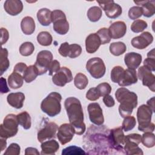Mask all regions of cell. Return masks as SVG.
<instances>
[{
  "label": "cell",
  "mask_w": 155,
  "mask_h": 155,
  "mask_svg": "<svg viewBox=\"0 0 155 155\" xmlns=\"http://www.w3.org/2000/svg\"><path fill=\"white\" fill-rule=\"evenodd\" d=\"M64 106L70 124L74 130V133L78 135L83 134L86 127L84 122V113L80 101L74 97H68L65 101Z\"/></svg>",
  "instance_id": "obj_1"
},
{
  "label": "cell",
  "mask_w": 155,
  "mask_h": 155,
  "mask_svg": "<svg viewBox=\"0 0 155 155\" xmlns=\"http://www.w3.org/2000/svg\"><path fill=\"white\" fill-rule=\"evenodd\" d=\"M115 97L120 103L119 112L122 117H125L132 114L133 110L137 105V94L126 88L121 87L115 92Z\"/></svg>",
  "instance_id": "obj_2"
},
{
  "label": "cell",
  "mask_w": 155,
  "mask_h": 155,
  "mask_svg": "<svg viewBox=\"0 0 155 155\" xmlns=\"http://www.w3.org/2000/svg\"><path fill=\"white\" fill-rule=\"evenodd\" d=\"M61 100L62 96L59 93L51 92L42 100L41 108L48 116L54 117L61 112Z\"/></svg>",
  "instance_id": "obj_3"
},
{
  "label": "cell",
  "mask_w": 155,
  "mask_h": 155,
  "mask_svg": "<svg viewBox=\"0 0 155 155\" xmlns=\"http://www.w3.org/2000/svg\"><path fill=\"white\" fill-rule=\"evenodd\" d=\"M153 111L145 104L139 107L137 111V120L139 124L138 130L142 132H153L154 124L152 123L151 116Z\"/></svg>",
  "instance_id": "obj_4"
},
{
  "label": "cell",
  "mask_w": 155,
  "mask_h": 155,
  "mask_svg": "<svg viewBox=\"0 0 155 155\" xmlns=\"http://www.w3.org/2000/svg\"><path fill=\"white\" fill-rule=\"evenodd\" d=\"M18 125L17 115L7 114L0 125V137L7 139L15 136L18 131Z\"/></svg>",
  "instance_id": "obj_5"
},
{
  "label": "cell",
  "mask_w": 155,
  "mask_h": 155,
  "mask_svg": "<svg viewBox=\"0 0 155 155\" xmlns=\"http://www.w3.org/2000/svg\"><path fill=\"white\" fill-rule=\"evenodd\" d=\"M51 22L53 24V30L58 34L64 35L68 31L69 23L62 10H54L51 12Z\"/></svg>",
  "instance_id": "obj_6"
},
{
  "label": "cell",
  "mask_w": 155,
  "mask_h": 155,
  "mask_svg": "<svg viewBox=\"0 0 155 155\" xmlns=\"http://www.w3.org/2000/svg\"><path fill=\"white\" fill-rule=\"evenodd\" d=\"M86 69L94 79H100L105 73L106 67L103 60L100 58H92L86 64Z\"/></svg>",
  "instance_id": "obj_7"
},
{
  "label": "cell",
  "mask_w": 155,
  "mask_h": 155,
  "mask_svg": "<svg viewBox=\"0 0 155 155\" xmlns=\"http://www.w3.org/2000/svg\"><path fill=\"white\" fill-rule=\"evenodd\" d=\"M53 58V54L48 50H42L38 53L35 66L38 70L39 75L45 74L48 71Z\"/></svg>",
  "instance_id": "obj_8"
},
{
  "label": "cell",
  "mask_w": 155,
  "mask_h": 155,
  "mask_svg": "<svg viewBox=\"0 0 155 155\" xmlns=\"http://www.w3.org/2000/svg\"><path fill=\"white\" fill-rule=\"evenodd\" d=\"M102 9L105 12L106 16L111 19L119 17L122 13V7L114 2V1H97Z\"/></svg>",
  "instance_id": "obj_9"
},
{
  "label": "cell",
  "mask_w": 155,
  "mask_h": 155,
  "mask_svg": "<svg viewBox=\"0 0 155 155\" xmlns=\"http://www.w3.org/2000/svg\"><path fill=\"white\" fill-rule=\"evenodd\" d=\"M137 78L142 81L143 86H147L152 91H155V76L148 68L141 66L138 68Z\"/></svg>",
  "instance_id": "obj_10"
},
{
  "label": "cell",
  "mask_w": 155,
  "mask_h": 155,
  "mask_svg": "<svg viewBox=\"0 0 155 155\" xmlns=\"http://www.w3.org/2000/svg\"><path fill=\"white\" fill-rule=\"evenodd\" d=\"M124 134L121 127H117L110 130L108 134L110 143L112 148L116 150H122V145H124Z\"/></svg>",
  "instance_id": "obj_11"
},
{
  "label": "cell",
  "mask_w": 155,
  "mask_h": 155,
  "mask_svg": "<svg viewBox=\"0 0 155 155\" xmlns=\"http://www.w3.org/2000/svg\"><path fill=\"white\" fill-rule=\"evenodd\" d=\"M90 121L96 125H102L104 122L102 110L97 102L90 103L87 107Z\"/></svg>",
  "instance_id": "obj_12"
},
{
  "label": "cell",
  "mask_w": 155,
  "mask_h": 155,
  "mask_svg": "<svg viewBox=\"0 0 155 155\" xmlns=\"http://www.w3.org/2000/svg\"><path fill=\"white\" fill-rule=\"evenodd\" d=\"M73 80V75L71 70L66 67H61L52 77L53 84L57 86L64 87L66 84Z\"/></svg>",
  "instance_id": "obj_13"
},
{
  "label": "cell",
  "mask_w": 155,
  "mask_h": 155,
  "mask_svg": "<svg viewBox=\"0 0 155 155\" xmlns=\"http://www.w3.org/2000/svg\"><path fill=\"white\" fill-rule=\"evenodd\" d=\"M74 130L70 124H63L58 128L57 137L62 145L70 142L74 136Z\"/></svg>",
  "instance_id": "obj_14"
},
{
  "label": "cell",
  "mask_w": 155,
  "mask_h": 155,
  "mask_svg": "<svg viewBox=\"0 0 155 155\" xmlns=\"http://www.w3.org/2000/svg\"><path fill=\"white\" fill-rule=\"evenodd\" d=\"M58 130V125L54 122H48L44 127L38 132L37 138L39 142H43L47 139L54 138Z\"/></svg>",
  "instance_id": "obj_15"
},
{
  "label": "cell",
  "mask_w": 155,
  "mask_h": 155,
  "mask_svg": "<svg viewBox=\"0 0 155 155\" xmlns=\"http://www.w3.org/2000/svg\"><path fill=\"white\" fill-rule=\"evenodd\" d=\"M153 41V35L148 31H145L139 36L133 38L131 40V45L137 49L142 50L150 45Z\"/></svg>",
  "instance_id": "obj_16"
},
{
  "label": "cell",
  "mask_w": 155,
  "mask_h": 155,
  "mask_svg": "<svg viewBox=\"0 0 155 155\" xmlns=\"http://www.w3.org/2000/svg\"><path fill=\"white\" fill-rule=\"evenodd\" d=\"M111 38L117 39L125 36L127 31V26L123 21H116L113 22L108 28Z\"/></svg>",
  "instance_id": "obj_17"
},
{
  "label": "cell",
  "mask_w": 155,
  "mask_h": 155,
  "mask_svg": "<svg viewBox=\"0 0 155 155\" xmlns=\"http://www.w3.org/2000/svg\"><path fill=\"white\" fill-rule=\"evenodd\" d=\"M5 11L11 16H16L23 9V4L19 0H7L4 4Z\"/></svg>",
  "instance_id": "obj_18"
},
{
  "label": "cell",
  "mask_w": 155,
  "mask_h": 155,
  "mask_svg": "<svg viewBox=\"0 0 155 155\" xmlns=\"http://www.w3.org/2000/svg\"><path fill=\"white\" fill-rule=\"evenodd\" d=\"M142 60V55L136 52H129L124 56V62L128 68L136 70L137 68Z\"/></svg>",
  "instance_id": "obj_19"
},
{
  "label": "cell",
  "mask_w": 155,
  "mask_h": 155,
  "mask_svg": "<svg viewBox=\"0 0 155 155\" xmlns=\"http://www.w3.org/2000/svg\"><path fill=\"white\" fill-rule=\"evenodd\" d=\"M101 45V40L96 33L90 34L85 39V49L88 53L96 52Z\"/></svg>",
  "instance_id": "obj_20"
},
{
  "label": "cell",
  "mask_w": 155,
  "mask_h": 155,
  "mask_svg": "<svg viewBox=\"0 0 155 155\" xmlns=\"http://www.w3.org/2000/svg\"><path fill=\"white\" fill-rule=\"evenodd\" d=\"M137 82V76L136 70L127 68L124 70L122 79L118 84L120 87L131 85Z\"/></svg>",
  "instance_id": "obj_21"
},
{
  "label": "cell",
  "mask_w": 155,
  "mask_h": 155,
  "mask_svg": "<svg viewBox=\"0 0 155 155\" xmlns=\"http://www.w3.org/2000/svg\"><path fill=\"white\" fill-rule=\"evenodd\" d=\"M137 5H140L142 10V15L147 18H150L154 15L155 13V1H134Z\"/></svg>",
  "instance_id": "obj_22"
},
{
  "label": "cell",
  "mask_w": 155,
  "mask_h": 155,
  "mask_svg": "<svg viewBox=\"0 0 155 155\" xmlns=\"http://www.w3.org/2000/svg\"><path fill=\"white\" fill-rule=\"evenodd\" d=\"M24 100L25 95L22 92L11 93L7 97L8 104L16 109H20L23 107Z\"/></svg>",
  "instance_id": "obj_23"
},
{
  "label": "cell",
  "mask_w": 155,
  "mask_h": 155,
  "mask_svg": "<svg viewBox=\"0 0 155 155\" xmlns=\"http://www.w3.org/2000/svg\"><path fill=\"white\" fill-rule=\"evenodd\" d=\"M41 154L53 155L59 150V145L56 140H50L42 142Z\"/></svg>",
  "instance_id": "obj_24"
},
{
  "label": "cell",
  "mask_w": 155,
  "mask_h": 155,
  "mask_svg": "<svg viewBox=\"0 0 155 155\" xmlns=\"http://www.w3.org/2000/svg\"><path fill=\"white\" fill-rule=\"evenodd\" d=\"M35 22L33 18L30 16L24 17L21 22L22 31L26 35H31L35 30Z\"/></svg>",
  "instance_id": "obj_25"
},
{
  "label": "cell",
  "mask_w": 155,
  "mask_h": 155,
  "mask_svg": "<svg viewBox=\"0 0 155 155\" xmlns=\"http://www.w3.org/2000/svg\"><path fill=\"white\" fill-rule=\"evenodd\" d=\"M39 22L43 26H48L51 22V12L47 8H42L37 12Z\"/></svg>",
  "instance_id": "obj_26"
},
{
  "label": "cell",
  "mask_w": 155,
  "mask_h": 155,
  "mask_svg": "<svg viewBox=\"0 0 155 155\" xmlns=\"http://www.w3.org/2000/svg\"><path fill=\"white\" fill-rule=\"evenodd\" d=\"M8 84L12 89L21 88L24 83L23 76L16 72L13 71L8 78Z\"/></svg>",
  "instance_id": "obj_27"
},
{
  "label": "cell",
  "mask_w": 155,
  "mask_h": 155,
  "mask_svg": "<svg viewBox=\"0 0 155 155\" xmlns=\"http://www.w3.org/2000/svg\"><path fill=\"white\" fill-rule=\"evenodd\" d=\"M139 144L131 142L124 141V150L127 154H143V153L140 148L138 146Z\"/></svg>",
  "instance_id": "obj_28"
},
{
  "label": "cell",
  "mask_w": 155,
  "mask_h": 155,
  "mask_svg": "<svg viewBox=\"0 0 155 155\" xmlns=\"http://www.w3.org/2000/svg\"><path fill=\"white\" fill-rule=\"evenodd\" d=\"M38 75V70L35 65H31L27 68L22 76L27 83H30L33 81Z\"/></svg>",
  "instance_id": "obj_29"
},
{
  "label": "cell",
  "mask_w": 155,
  "mask_h": 155,
  "mask_svg": "<svg viewBox=\"0 0 155 155\" xmlns=\"http://www.w3.org/2000/svg\"><path fill=\"white\" fill-rule=\"evenodd\" d=\"M109 50L113 55L118 56L124 54L126 51L127 47L122 42H113L110 45Z\"/></svg>",
  "instance_id": "obj_30"
},
{
  "label": "cell",
  "mask_w": 155,
  "mask_h": 155,
  "mask_svg": "<svg viewBox=\"0 0 155 155\" xmlns=\"http://www.w3.org/2000/svg\"><path fill=\"white\" fill-rule=\"evenodd\" d=\"M18 123L25 130H28L31 126V117L27 111H23L17 115Z\"/></svg>",
  "instance_id": "obj_31"
},
{
  "label": "cell",
  "mask_w": 155,
  "mask_h": 155,
  "mask_svg": "<svg viewBox=\"0 0 155 155\" xmlns=\"http://www.w3.org/2000/svg\"><path fill=\"white\" fill-rule=\"evenodd\" d=\"M10 62L8 59V50L5 48H1L0 56V72L2 75L9 67Z\"/></svg>",
  "instance_id": "obj_32"
},
{
  "label": "cell",
  "mask_w": 155,
  "mask_h": 155,
  "mask_svg": "<svg viewBox=\"0 0 155 155\" xmlns=\"http://www.w3.org/2000/svg\"><path fill=\"white\" fill-rule=\"evenodd\" d=\"M102 15V9L97 6L90 7L87 12V17L91 22L98 21Z\"/></svg>",
  "instance_id": "obj_33"
},
{
  "label": "cell",
  "mask_w": 155,
  "mask_h": 155,
  "mask_svg": "<svg viewBox=\"0 0 155 155\" xmlns=\"http://www.w3.org/2000/svg\"><path fill=\"white\" fill-rule=\"evenodd\" d=\"M38 42L42 46L50 45L53 41V38L51 34L46 31H41L37 36Z\"/></svg>",
  "instance_id": "obj_34"
},
{
  "label": "cell",
  "mask_w": 155,
  "mask_h": 155,
  "mask_svg": "<svg viewBox=\"0 0 155 155\" xmlns=\"http://www.w3.org/2000/svg\"><path fill=\"white\" fill-rule=\"evenodd\" d=\"M88 83L87 77L82 73H78L74 78V84L75 87L79 89L83 90L86 88Z\"/></svg>",
  "instance_id": "obj_35"
},
{
  "label": "cell",
  "mask_w": 155,
  "mask_h": 155,
  "mask_svg": "<svg viewBox=\"0 0 155 155\" xmlns=\"http://www.w3.org/2000/svg\"><path fill=\"white\" fill-rule=\"evenodd\" d=\"M124 70V68L121 66L114 67L111 71V80L114 83L119 84L122 79Z\"/></svg>",
  "instance_id": "obj_36"
},
{
  "label": "cell",
  "mask_w": 155,
  "mask_h": 155,
  "mask_svg": "<svg viewBox=\"0 0 155 155\" xmlns=\"http://www.w3.org/2000/svg\"><path fill=\"white\" fill-rule=\"evenodd\" d=\"M141 142L147 148H152L155 145V136L153 132H145L141 136Z\"/></svg>",
  "instance_id": "obj_37"
},
{
  "label": "cell",
  "mask_w": 155,
  "mask_h": 155,
  "mask_svg": "<svg viewBox=\"0 0 155 155\" xmlns=\"http://www.w3.org/2000/svg\"><path fill=\"white\" fill-rule=\"evenodd\" d=\"M19 50L22 56H28L33 53L35 50V46L31 42H25L21 45Z\"/></svg>",
  "instance_id": "obj_38"
},
{
  "label": "cell",
  "mask_w": 155,
  "mask_h": 155,
  "mask_svg": "<svg viewBox=\"0 0 155 155\" xmlns=\"http://www.w3.org/2000/svg\"><path fill=\"white\" fill-rule=\"evenodd\" d=\"M136 120L135 117L130 115L124 117V119L122 124V128L125 131L127 132L134 128V127L136 126Z\"/></svg>",
  "instance_id": "obj_39"
},
{
  "label": "cell",
  "mask_w": 155,
  "mask_h": 155,
  "mask_svg": "<svg viewBox=\"0 0 155 155\" xmlns=\"http://www.w3.org/2000/svg\"><path fill=\"white\" fill-rule=\"evenodd\" d=\"M148 26L147 22L141 19L135 20L131 25V30L134 33H140L143 31Z\"/></svg>",
  "instance_id": "obj_40"
},
{
  "label": "cell",
  "mask_w": 155,
  "mask_h": 155,
  "mask_svg": "<svg viewBox=\"0 0 155 155\" xmlns=\"http://www.w3.org/2000/svg\"><path fill=\"white\" fill-rule=\"evenodd\" d=\"M96 34L98 35L101 40V44L104 45L105 44H108L110 42L111 38L109 33L108 28H107L105 27L101 28L97 31Z\"/></svg>",
  "instance_id": "obj_41"
},
{
  "label": "cell",
  "mask_w": 155,
  "mask_h": 155,
  "mask_svg": "<svg viewBox=\"0 0 155 155\" xmlns=\"http://www.w3.org/2000/svg\"><path fill=\"white\" fill-rule=\"evenodd\" d=\"M86 153L83 150L81 147L73 145L68 147L62 151V155H67V154H85Z\"/></svg>",
  "instance_id": "obj_42"
},
{
  "label": "cell",
  "mask_w": 155,
  "mask_h": 155,
  "mask_svg": "<svg viewBox=\"0 0 155 155\" xmlns=\"http://www.w3.org/2000/svg\"><path fill=\"white\" fill-rule=\"evenodd\" d=\"M82 53V47L77 44H70L69 46V52L68 56L70 58H76L80 56Z\"/></svg>",
  "instance_id": "obj_43"
},
{
  "label": "cell",
  "mask_w": 155,
  "mask_h": 155,
  "mask_svg": "<svg viewBox=\"0 0 155 155\" xmlns=\"http://www.w3.org/2000/svg\"><path fill=\"white\" fill-rule=\"evenodd\" d=\"M128 17L132 20H136L142 15V10L140 6H133L129 9Z\"/></svg>",
  "instance_id": "obj_44"
},
{
  "label": "cell",
  "mask_w": 155,
  "mask_h": 155,
  "mask_svg": "<svg viewBox=\"0 0 155 155\" xmlns=\"http://www.w3.org/2000/svg\"><path fill=\"white\" fill-rule=\"evenodd\" d=\"M101 96H104L109 94L111 91V87L110 85L107 82H103L99 84L96 87Z\"/></svg>",
  "instance_id": "obj_45"
},
{
  "label": "cell",
  "mask_w": 155,
  "mask_h": 155,
  "mask_svg": "<svg viewBox=\"0 0 155 155\" xmlns=\"http://www.w3.org/2000/svg\"><path fill=\"white\" fill-rule=\"evenodd\" d=\"M20 146L16 143H11L4 152V155H18L20 154Z\"/></svg>",
  "instance_id": "obj_46"
},
{
  "label": "cell",
  "mask_w": 155,
  "mask_h": 155,
  "mask_svg": "<svg viewBox=\"0 0 155 155\" xmlns=\"http://www.w3.org/2000/svg\"><path fill=\"white\" fill-rule=\"evenodd\" d=\"M101 97L96 87L90 88L86 93V98L91 101H95Z\"/></svg>",
  "instance_id": "obj_47"
},
{
  "label": "cell",
  "mask_w": 155,
  "mask_h": 155,
  "mask_svg": "<svg viewBox=\"0 0 155 155\" xmlns=\"http://www.w3.org/2000/svg\"><path fill=\"white\" fill-rule=\"evenodd\" d=\"M60 68V63L57 60H53L48 67V74L52 76L54 73L58 71Z\"/></svg>",
  "instance_id": "obj_48"
},
{
  "label": "cell",
  "mask_w": 155,
  "mask_h": 155,
  "mask_svg": "<svg viewBox=\"0 0 155 155\" xmlns=\"http://www.w3.org/2000/svg\"><path fill=\"white\" fill-rule=\"evenodd\" d=\"M124 141H131L139 144L141 142V136L137 133L130 134L125 136Z\"/></svg>",
  "instance_id": "obj_49"
},
{
  "label": "cell",
  "mask_w": 155,
  "mask_h": 155,
  "mask_svg": "<svg viewBox=\"0 0 155 155\" xmlns=\"http://www.w3.org/2000/svg\"><path fill=\"white\" fill-rule=\"evenodd\" d=\"M143 66L148 68L151 71H155V58L147 57L143 61Z\"/></svg>",
  "instance_id": "obj_50"
},
{
  "label": "cell",
  "mask_w": 155,
  "mask_h": 155,
  "mask_svg": "<svg viewBox=\"0 0 155 155\" xmlns=\"http://www.w3.org/2000/svg\"><path fill=\"white\" fill-rule=\"evenodd\" d=\"M69 46L70 44L67 42H65L60 45L58 51L59 54L64 57H67L69 52Z\"/></svg>",
  "instance_id": "obj_51"
},
{
  "label": "cell",
  "mask_w": 155,
  "mask_h": 155,
  "mask_svg": "<svg viewBox=\"0 0 155 155\" xmlns=\"http://www.w3.org/2000/svg\"><path fill=\"white\" fill-rule=\"evenodd\" d=\"M27 67H28L27 66V65L25 64H24L23 62H19L15 65L14 69H13V71L18 73L22 76Z\"/></svg>",
  "instance_id": "obj_52"
},
{
  "label": "cell",
  "mask_w": 155,
  "mask_h": 155,
  "mask_svg": "<svg viewBox=\"0 0 155 155\" xmlns=\"http://www.w3.org/2000/svg\"><path fill=\"white\" fill-rule=\"evenodd\" d=\"M103 102L104 104L107 107H109V108L113 107L115 104V102L113 97L109 94L103 96Z\"/></svg>",
  "instance_id": "obj_53"
},
{
  "label": "cell",
  "mask_w": 155,
  "mask_h": 155,
  "mask_svg": "<svg viewBox=\"0 0 155 155\" xmlns=\"http://www.w3.org/2000/svg\"><path fill=\"white\" fill-rule=\"evenodd\" d=\"M9 34L8 30L3 27L1 28V45L4 44L8 39Z\"/></svg>",
  "instance_id": "obj_54"
},
{
  "label": "cell",
  "mask_w": 155,
  "mask_h": 155,
  "mask_svg": "<svg viewBox=\"0 0 155 155\" xmlns=\"http://www.w3.org/2000/svg\"><path fill=\"white\" fill-rule=\"evenodd\" d=\"M10 91L7 85L6 79L2 77L1 78V93H6Z\"/></svg>",
  "instance_id": "obj_55"
},
{
  "label": "cell",
  "mask_w": 155,
  "mask_h": 155,
  "mask_svg": "<svg viewBox=\"0 0 155 155\" xmlns=\"http://www.w3.org/2000/svg\"><path fill=\"white\" fill-rule=\"evenodd\" d=\"M25 154L28 155V154H39V152L38 151V150L35 148L33 147H28L25 150Z\"/></svg>",
  "instance_id": "obj_56"
},
{
  "label": "cell",
  "mask_w": 155,
  "mask_h": 155,
  "mask_svg": "<svg viewBox=\"0 0 155 155\" xmlns=\"http://www.w3.org/2000/svg\"><path fill=\"white\" fill-rule=\"evenodd\" d=\"M147 105L152 110V111L154 112V97H153L150 99H149L147 102Z\"/></svg>",
  "instance_id": "obj_57"
},
{
  "label": "cell",
  "mask_w": 155,
  "mask_h": 155,
  "mask_svg": "<svg viewBox=\"0 0 155 155\" xmlns=\"http://www.w3.org/2000/svg\"><path fill=\"white\" fill-rule=\"evenodd\" d=\"M0 140H1V151H2L6 148L7 142H6V139H4L1 137Z\"/></svg>",
  "instance_id": "obj_58"
}]
</instances>
